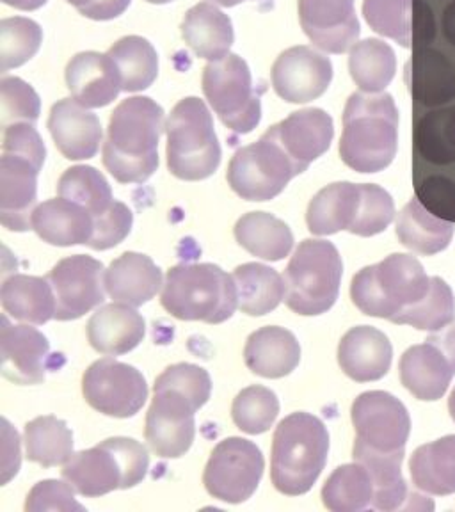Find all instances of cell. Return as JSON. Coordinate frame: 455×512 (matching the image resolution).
<instances>
[{
  "label": "cell",
  "mask_w": 455,
  "mask_h": 512,
  "mask_svg": "<svg viewBox=\"0 0 455 512\" xmlns=\"http://www.w3.org/2000/svg\"><path fill=\"white\" fill-rule=\"evenodd\" d=\"M454 232L455 223L434 216L418 198L409 201L397 217V237L400 244L418 255L432 256L441 253L450 246Z\"/></svg>",
  "instance_id": "cell-32"
},
{
  "label": "cell",
  "mask_w": 455,
  "mask_h": 512,
  "mask_svg": "<svg viewBox=\"0 0 455 512\" xmlns=\"http://www.w3.org/2000/svg\"><path fill=\"white\" fill-rule=\"evenodd\" d=\"M448 413H450L452 420L455 422V386L452 393H450V397H448Z\"/></svg>",
  "instance_id": "cell-55"
},
{
  "label": "cell",
  "mask_w": 455,
  "mask_h": 512,
  "mask_svg": "<svg viewBox=\"0 0 455 512\" xmlns=\"http://www.w3.org/2000/svg\"><path fill=\"white\" fill-rule=\"evenodd\" d=\"M132 0H96L82 15L91 20H112L127 11Z\"/></svg>",
  "instance_id": "cell-51"
},
{
  "label": "cell",
  "mask_w": 455,
  "mask_h": 512,
  "mask_svg": "<svg viewBox=\"0 0 455 512\" xmlns=\"http://www.w3.org/2000/svg\"><path fill=\"white\" fill-rule=\"evenodd\" d=\"M395 217V203L390 192L374 184L360 185V205L349 232L360 237L383 233Z\"/></svg>",
  "instance_id": "cell-46"
},
{
  "label": "cell",
  "mask_w": 455,
  "mask_h": 512,
  "mask_svg": "<svg viewBox=\"0 0 455 512\" xmlns=\"http://www.w3.org/2000/svg\"><path fill=\"white\" fill-rule=\"evenodd\" d=\"M455 319L454 290L440 276H432L427 296L406 308L393 324H408L420 331L436 333Z\"/></svg>",
  "instance_id": "cell-43"
},
{
  "label": "cell",
  "mask_w": 455,
  "mask_h": 512,
  "mask_svg": "<svg viewBox=\"0 0 455 512\" xmlns=\"http://www.w3.org/2000/svg\"><path fill=\"white\" fill-rule=\"evenodd\" d=\"M429 288L431 278L415 256L393 253L352 278L351 299L368 317L393 322L406 308L422 301Z\"/></svg>",
  "instance_id": "cell-5"
},
{
  "label": "cell",
  "mask_w": 455,
  "mask_h": 512,
  "mask_svg": "<svg viewBox=\"0 0 455 512\" xmlns=\"http://www.w3.org/2000/svg\"><path fill=\"white\" fill-rule=\"evenodd\" d=\"M162 287V272L150 256L123 253L105 271V290L114 303L132 308L152 301Z\"/></svg>",
  "instance_id": "cell-28"
},
{
  "label": "cell",
  "mask_w": 455,
  "mask_h": 512,
  "mask_svg": "<svg viewBox=\"0 0 455 512\" xmlns=\"http://www.w3.org/2000/svg\"><path fill=\"white\" fill-rule=\"evenodd\" d=\"M363 16L372 31L400 47H422L434 36V18L424 0H363Z\"/></svg>",
  "instance_id": "cell-19"
},
{
  "label": "cell",
  "mask_w": 455,
  "mask_h": 512,
  "mask_svg": "<svg viewBox=\"0 0 455 512\" xmlns=\"http://www.w3.org/2000/svg\"><path fill=\"white\" fill-rule=\"evenodd\" d=\"M75 489L66 482L59 480H43L38 482L27 496L25 511H84L82 505L73 498Z\"/></svg>",
  "instance_id": "cell-49"
},
{
  "label": "cell",
  "mask_w": 455,
  "mask_h": 512,
  "mask_svg": "<svg viewBox=\"0 0 455 512\" xmlns=\"http://www.w3.org/2000/svg\"><path fill=\"white\" fill-rule=\"evenodd\" d=\"M48 128L57 150L66 159H93L102 143V125L96 114L77 100L64 98L54 104L48 118Z\"/></svg>",
  "instance_id": "cell-21"
},
{
  "label": "cell",
  "mask_w": 455,
  "mask_h": 512,
  "mask_svg": "<svg viewBox=\"0 0 455 512\" xmlns=\"http://www.w3.org/2000/svg\"><path fill=\"white\" fill-rule=\"evenodd\" d=\"M4 312L29 324H47L56 317V296L48 278L15 274L0 288Z\"/></svg>",
  "instance_id": "cell-31"
},
{
  "label": "cell",
  "mask_w": 455,
  "mask_h": 512,
  "mask_svg": "<svg viewBox=\"0 0 455 512\" xmlns=\"http://www.w3.org/2000/svg\"><path fill=\"white\" fill-rule=\"evenodd\" d=\"M271 132L303 171L328 152L335 136L333 120L322 109L292 112L287 120L271 127Z\"/></svg>",
  "instance_id": "cell-22"
},
{
  "label": "cell",
  "mask_w": 455,
  "mask_h": 512,
  "mask_svg": "<svg viewBox=\"0 0 455 512\" xmlns=\"http://www.w3.org/2000/svg\"><path fill=\"white\" fill-rule=\"evenodd\" d=\"M32 230L52 246H88L95 232V219L88 208L59 196L34 208Z\"/></svg>",
  "instance_id": "cell-26"
},
{
  "label": "cell",
  "mask_w": 455,
  "mask_h": 512,
  "mask_svg": "<svg viewBox=\"0 0 455 512\" xmlns=\"http://www.w3.org/2000/svg\"><path fill=\"white\" fill-rule=\"evenodd\" d=\"M43 41L40 25L29 18L15 16L0 22V70L8 72L31 61Z\"/></svg>",
  "instance_id": "cell-44"
},
{
  "label": "cell",
  "mask_w": 455,
  "mask_h": 512,
  "mask_svg": "<svg viewBox=\"0 0 455 512\" xmlns=\"http://www.w3.org/2000/svg\"><path fill=\"white\" fill-rule=\"evenodd\" d=\"M360 205V185L338 182L324 187L310 201L306 223L313 235L349 230Z\"/></svg>",
  "instance_id": "cell-35"
},
{
  "label": "cell",
  "mask_w": 455,
  "mask_h": 512,
  "mask_svg": "<svg viewBox=\"0 0 455 512\" xmlns=\"http://www.w3.org/2000/svg\"><path fill=\"white\" fill-rule=\"evenodd\" d=\"M148 466V450L139 441L111 438L73 454L63 466V477L75 493L96 498L114 489L134 488L143 482Z\"/></svg>",
  "instance_id": "cell-7"
},
{
  "label": "cell",
  "mask_w": 455,
  "mask_h": 512,
  "mask_svg": "<svg viewBox=\"0 0 455 512\" xmlns=\"http://www.w3.org/2000/svg\"><path fill=\"white\" fill-rule=\"evenodd\" d=\"M118 66L123 91L136 93L152 86L159 73V56L152 43L141 36H127L116 41L109 52Z\"/></svg>",
  "instance_id": "cell-40"
},
{
  "label": "cell",
  "mask_w": 455,
  "mask_h": 512,
  "mask_svg": "<svg viewBox=\"0 0 455 512\" xmlns=\"http://www.w3.org/2000/svg\"><path fill=\"white\" fill-rule=\"evenodd\" d=\"M416 198L434 216L455 223V185L447 178H427L422 185H418Z\"/></svg>",
  "instance_id": "cell-50"
},
{
  "label": "cell",
  "mask_w": 455,
  "mask_h": 512,
  "mask_svg": "<svg viewBox=\"0 0 455 512\" xmlns=\"http://www.w3.org/2000/svg\"><path fill=\"white\" fill-rule=\"evenodd\" d=\"M160 301L176 319L221 324L237 310L239 292L217 265L182 264L168 272Z\"/></svg>",
  "instance_id": "cell-6"
},
{
  "label": "cell",
  "mask_w": 455,
  "mask_h": 512,
  "mask_svg": "<svg viewBox=\"0 0 455 512\" xmlns=\"http://www.w3.org/2000/svg\"><path fill=\"white\" fill-rule=\"evenodd\" d=\"M304 173L285 152L271 128L258 143L240 148L228 168V184L242 200L269 201L280 196L292 178Z\"/></svg>",
  "instance_id": "cell-10"
},
{
  "label": "cell",
  "mask_w": 455,
  "mask_h": 512,
  "mask_svg": "<svg viewBox=\"0 0 455 512\" xmlns=\"http://www.w3.org/2000/svg\"><path fill=\"white\" fill-rule=\"evenodd\" d=\"M146 2H150V4H169L173 0H146Z\"/></svg>",
  "instance_id": "cell-57"
},
{
  "label": "cell",
  "mask_w": 455,
  "mask_h": 512,
  "mask_svg": "<svg viewBox=\"0 0 455 512\" xmlns=\"http://www.w3.org/2000/svg\"><path fill=\"white\" fill-rule=\"evenodd\" d=\"M280 413V400L265 386H249L233 400V422L240 431L262 434L269 431Z\"/></svg>",
  "instance_id": "cell-45"
},
{
  "label": "cell",
  "mask_w": 455,
  "mask_h": 512,
  "mask_svg": "<svg viewBox=\"0 0 455 512\" xmlns=\"http://www.w3.org/2000/svg\"><path fill=\"white\" fill-rule=\"evenodd\" d=\"M2 2L11 8L22 9V11H34V9H40L41 6L47 4V0H2Z\"/></svg>",
  "instance_id": "cell-53"
},
{
  "label": "cell",
  "mask_w": 455,
  "mask_h": 512,
  "mask_svg": "<svg viewBox=\"0 0 455 512\" xmlns=\"http://www.w3.org/2000/svg\"><path fill=\"white\" fill-rule=\"evenodd\" d=\"M392 360V342L383 331L372 326L352 328L338 345L340 367L358 383L383 379L392 368Z\"/></svg>",
  "instance_id": "cell-24"
},
{
  "label": "cell",
  "mask_w": 455,
  "mask_h": 512,
  "mask_svg": "<svg viewBox=\"0 0 455 512\" xmlns=\"http://www.w3.org/2000/svg\"><path fill=\"white\" fill-rule=\"evenodd\" d=\"M68 4H72L73 8L79 9L80 15L89 8V6H93L96 0H66Z\"/></svg>",
  "instance_id": "cell-54"
},
{
  "label": "cell",
  "mask_w": 455,
  "mask_h": 512,
  "mask_svg": "<svg viewBox=\"0 0 455 512\" xmlns=\"http://www.w3.org/2000/svg\"><path fill=\"white\" fill-rule=\"evenodd\" d=\"M203 93L233 132L249 134L260 123L262 104L253 88L248 63L237 54H228L205 66Z\"/></svg>",
  "instance_id": "cell-11"
},
{
  "label": "cell",
  "mask_w": 455,
  "mask_h": 512,
  "mask_svg": "<svg viewBox=\"0 0 455 512\" xmlns=\"http://www.w3.org/2000/svg\"><path fill=\"white\" fill-rule=\"evenodd\" d=\"M144 319L132 306L112 303L98 308L88 322V340L105 356H121L143 342Z\"/></svg>",
  "instance_id": "cell-27"
},
{
  "label": "cell",
  "mask_w": 455,
  "mask_h": 512,
  "mask_svg": "<svg viewBox=\"0 0 455 512\" xmlns=\"http://www.w3.org/2000/svg\"><path fill=\"white\" fill-rule=\"evenodd\" d=\"M349 70L363 93H383L397 73L395 50L377 38L358 41L351 48Z\"/></svg>",
  "instance_id": "cell-38"
},
{
  "label": "cell",
  "mask_w": 455,
  "mask_h": 512,
  "mask_svg": "<svg viewBox=\"0 0 455 512\" xmlns=\"http://www.w3.org/2000/svg\"><path fill=\"white\" fill-rule=\"evenodd\" d=\"M56 296L57 320L80 319L104 303L105 271L102 262L86 255L64 258L47 276Z\"/></svg>",
  "instance_id": "cell-15"
},
{
  "label": "cell",
  "mask_w": 455,
  "mask_h": 512,
  "mask_svg": "<svg viewBox=\"0 0 455 512\" xmlns=\"http://www.w3.org/2000/svg\"><path fill=\"white\" fill-rule=\"evenodd\" d=\"M299 20L315 47L344 54L360 38L354 0H299Z\"/></svg>",
  "instance_id": "cell-18"
},
{
  "label": "cell",
  "mask_w": 455,
  "mask_h": 512,
  "mask_svg": "<svg viewBox=\"0 0 455 512\" xmlns=\"http://www.w3.org/2000/svg\"><path fill=\"white\" fill-rule=\"evenodd\" d=\"M168 168L176 178L198 182L214 175L221 164V146L207 105L189 96L175 105L168 120Z\"/></svg>",
  "instance_id": "cell-8"
},
{
  "label": "cell",
  "mask_w": 455,
  "mask_h": 512,
  "mask_svg": "<svg viewBox=\"0 0 455 512\" xmlns=\"http://www.w3.org/2000/svg\"><path fill=\"white\" fill-rule=\"evenodd\" d=\"M329 434L310 413H294L281 420L272 440L271 479L288 496L308 493L326 466Z\"/></svg>",
  "instance_id": "cell-4"
},
{
  "label": "cell",
  "mask_w": 455,
  "mask_h": 512,
  "mask_svg": "<svg viewBox=\"0 0 455 512\" xmlns=\"http://www.w3.org/2000/svg\"><path fill=\"white\" fill-rule=\"evenodd\" d=\"M235 239L251 255L269 262L283 260L294 246V235L278 217L267 212H251L235 224Z\"/></svg>",
  "instance_id": "cell-36"
},
{
  "label": "cell",
  "mask_w": 455,
  "mask_h": 512,
  "mask_svg": "<svg viewBox=\"0 0 455 512\" xmlns=\"http://www.w3.org/2000/svg\"><path fill=\"white\" fill-rule=\"evenodd\" d=\"M244 360L256 376L280 379L296 370L301 361V345L288 329L269 326L249 336Z\"/></svg>",
  "instance_id": "cell-29"
},
{
  "label": "cell",
  "mask_w": 455,
  "mask_h": 512,
  "mask_svg": "<svg viewBox=\"0 0 455 512\" xmlns=\"http://www.w3.org/2000/svg\"><path fill=\"white\" fill-rule=\"evenodd\" d=\"M409 473L416 488L429 495L455 493V434L416 448L409 459Z\"/></svg>",
  "instance_id": "cell-33"
},
{
  "label": "cell",
  "mask_w": 455,
  "mask_h": 512,
  "mask_svg": "<svg viewBox=\"0 0 455 512\" xmlns=\"http://www.w3.org/2000/svg\"><path fill=\"white\" fill-rule=\"evenodd\" d=\"M66 84L73 100L88 109H98L114 102L121 86L118 66L109 54L82 52L66 66Z\"/></svg>",
  "instance_id": "cell-23"
},
{
  "label": "cell",
  "mask_w": 455,
  "mask_h": 512,
  "mask_svg": "<svg viewBox=\"0 0 455 512\" xmlns=\"http://www.w3.org/2000/svg\"><path fill=\"white\" fill-rule=\"evenodd\" d=\"M182 36L196 56L208 61L228 56L235 40L230 16L210 2H201L187 11Z\"/></svg>",
  "instance_id": "cell-30"
},
{
  "label": "cell",
  "mask_w": 455,
  "mask_h": 512,
  "mask_svg": "<svg viewBox=\"0 0 455 512\" xmlns=\"http://www.w3.org/2000/svg\"><path fill=\"white\" fill-rule=\"evenodd\" d=\"M27 459L43 468L66 464L73 457V434L56 416H40L25 425Z\"/></svg>",
  "instance_id": "cell-41"
},
{
  "label": "cell",
  "mask_w": 455,
  "mask_h": 512,
  "mask_svg": "<svg viewBox=\"0 0 455 512\" xmlns=\"http://www.w3.org/2000/svg\"><path fill=\"white\" fill-rule=\"evenodd\" d=\"M354 461L363 464L367 468L372 480H374V504L372 509L377 511H399L408 509L409 489L406 480L402 477V461L404 452L397 454H381L376 450L363 447L360 443H354Z\"/></svg>",
  "instance_id": "cell-34"
},
{
  "label": "cell",
  "mask_w": 455,
  "mask_h": 512,
  "mask_svg": "<svg viewBox=\"0 0 455 512\" xmlns=\"http://www.w3.org/2000/svg\"><path fill=\"white\" fill-rule=\"evenodd\" d=\"M264 475V456L253 441L228 438L208 459L203 484L208 493L228 504H242L253 496Z\"/></svg>",
  "instance_id": "cell-12"
},
{
  "label": "cell",
  "mask_w": 455,
  "mask_h": 512,
  "mask_svg": "<svg viewBox=\"0 0 455 512\" xmlns=\"http://www.w3.org/2000/svg\"><path fill=\"white\" fill-rule=\"evenodd\" d=\"M164 109L148 96L123 100L109 120L104 166L120 184H144L159 168Z\"/></svg>",
  "instance_id": "cell-2"
},
{
  "label": "cell",
  "mask_w": 455,
  "mask_h": 512,
  "mask_svg": "<svg viewBox=\"0 0 455 512\" xmlns=\"http://www.w3.org/2000/svg\"><path fill=\"white\" fill-rule=\"evenodd\" d=\"M57 191L61 198L88 208L95 221L105 216L116 203L112 200L111 185L105 180V176L91 166L66 169V173L59 180Z\"/></svg>",
  "instance_id": "cell-42"
},
{
  "label": "cell",
  "mask_w": 455,
  "mask_h": 512,
  "mask_svg": "<svg viewBox=\"0 0 455 512\" xmlns=\"http://www.w3.org/2000/svg\"><path fill=\"white\" fill-rule=\"evenodd\" d=\"M399 150V109L388 93H354L344 111L340 157L358 173H379Z\"/></svg>",
  "instance_id": "cell-3"
},
{
  "label": "cell",
  "mask_w": 455,
  "mask_h": 512,
  "mask_svg": "<svg viewBox=\"0 0 455 512\" xmlns=\"http://www.w3.org/2000/svg\"><path fill=\"white\" fill-rule=\"evenodd\" d=\"M0 105H2V128L13 123H31L40 118V96L18 77H4L0 82Z\"/></svg>",
  "instance_id": "cell-47"
},
{
  "label": "cell",
  "mask_w": 455,
  "mask_h": 512,
  "mask_svg": "<svg viewBox=\"0 0 455 512\" xmlns=\"http://www.w3.org/2000/svg\"><path fill=\"white\" fill-rule=\"evenodd\" d=\"M427 342L436 345L447 356V360L450 361V365H452L455 372V319L447 324L445 328L429 335Z\"/></svg>",
  "instance_id": "cell-52"
},
{
  "label": "cell",
  "mask_w": 455,
  "mask_h": 512,
  "mask_svg": "<svg viewBox=\"0 0 455 512\" xmlns=\"http://www.w3.org/2000/svg\"><path fill=\"white\" fill-rule=\"evenodd\" d=\"M399 372L404 388L425 402L440 400L455 376L447 356L427 340L425 344L409 347L402 354Z\"/></svg>",
  "instance_id": "cell-25"
},
{
  "label": "cell",
  "mask_w": 455,
  "mask_h": 512,
  "mask_svg": "<svg viewBox=\"0 0 455 512\" xmlns=\"http://www.w3.org/2000/svg\"><path fill=\"white\" fill-rule=\"evenodd\" d=\"M271 79L272 88L285 102L306 104L328 91L333 64L315 48L292 47L276 59Z\"/></svg>",
  "instance_id": "cell-16"
},
{
  "label": "cell",
  "mask_w": 455,
  "mask_h": 512,
  "mask_svg": "<svg viewBox=\"0 0 455 512\" xmlns=\"http://www.w3.org/2000/svg\"><path fill=\"white\" fill-rule=\"evenodd\" d=\"M210 2L219 4V6H224V8H233V6H237V4L244 2V0H210Z\"/></svg>",
  "instance_id": "cell-56"
},
{
  "label": "cell",
  "mask_w": 455,
  "mask_h": 512,
  "mask_svg": "<svg viewBox=\"0 0 455 512\" xmlns=\"http://www.w3.org/2000/svg\"><path fill=\"white\" fill-rule=\"evenodd\" d=\"M47 336L36 328L13 326L8 317L0 319V370L16 384H40L45 379L48 358Z\"/></svg>",
  "instance_id": "cell-20"
},
{
  "label": "cell",
  "mask_w": 455,
  "mask_h": 512,
  "mask_svg": "<svg viewBox=\"0 0 455 512\" xmlns=\"http://www.w3.org/2000/svg\"><path fill=\"white\" fill-rule=\"evenodd\" d=\"M356 441L381 454L406 450L411 432L408 409L388 392H365L352 404Z\"/></svg>",
  "instance_id": "cell-14"
},
{
  "label": "cell",
  "mask_w": 455,
  "mask_h": 512,
  "mask_svg": "<svg viewBox=\"0 0 455 512\" xmlns=\"http://www.w3.org/2000/svg\"><path fill=\"white\" fill-rule=\"evenodd\" d=\"M153 392L146 415V441L157 456L182 457L194 441V413L210 399L212 379L205 368L178 363L157 377Z\"/></svg>",
  "instance_id": "cell-1"
},
{
  "label": "cell",
  "mask_w": 455,
  "mask_h": 512,
  "mask_svg": "<svg viewBox=\"0 0 455 512\" xmlns=\"http://www.w3.org/2000/svg\"><path fill=\"white\" fill-rule=\"evenodd\" d=\"M45 160L2 150L0 159V223L13 232L32 230L38 175Z\"/></svg>",
  "instance_id": "cell-17"
},
{
  "label": "cell",
  "mask_w": 455,
  "mask_h": 512,
  "mask_svg": "<svg viewBox=\"0 0 455 512\" xmlns=\"http://www.w3.org/2000/svg\"><path fill=\"white\" fill-rule=\"evenodd\" d=\"M82 393L91 408L114 418H128L141 411L148 399L146 379L127 363L104 358L86 370Z\"/></svg>",
  "instance_id": "cell-13"
},
{
  "label": "cell",
  "mask_w": 455,
  "mask_h": 512,
  "mask_svg": "<svg viewBox=\"0 0 455 512\" xmlns=\"http://www.w3.org/2000/svg\"><path fill=\"white\" fill-rule=\"evenodd\" d=\"M374 480L363 464L336 468L322 488V502L333 512L365 511L374 504Z\"/></svg>",
  "instance_id": "cell-39"
},
{
  "label": "cell",
  "mask_w": 455,
  "mask_h": 512,
  "mask_svg": "<svg viewBox=\"0 0 455 512\" xmlns=\"http://www.w3.org/2000/svg\"><path fill=\"white\" fill-rule=\"evenodd\" d=\"M233 280L239 292V308L251 317L271 313L285 297V280L267 265H240L233 272Z\"/></svg>",
  "instance_id": "cell-37"
},
{
  "label": "cell",
  "mask_w": 455,
  "mask_h": 512,
  "mask_svg": "<svg viewBox=\"0 0 455 512\" xmlns=\"http://www.w3.org/2000/svg\"><path fill=\"white\" fill-rule=\"evenodd\" d=\"M132 223H134V216L130 208L125 203L116 201L105 216L96 219L95 232L89 240V248L104 251V249L118 246L132 230Z\"/></svg>",
  "instance_id": "cell-48"
},
{
  "label": "cell",
  "mask_w": 455,
  "mask_h": 512,
  "mask_svg": "<svg viewBox=\"0 0 455 512\" xmlns=\"http://www.w3.org/2000/svg\"><path fill=\"white\" fill-rule=\"evenodd\" d=\"M342 256L328 240H303L285 271V303L299 315H322L340 294Z\"/></svg>",
  "instance_id": "cell-9"
}]
</instances>
